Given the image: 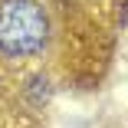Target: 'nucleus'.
Masks as SVG:
<instances>
[{
	"instance_id": "nucleus-1",
	"label": "nucleus",
	"mask_w": 128,
	"mask_h": 128,
	"mask_svg": "<svg viewBox=\"0 0 128 128\" xmlns=\"http://www.w3.org/2000/svg\"><path fill=\"white\" fill-rule=\"evenodd\" d=\"M46 43V13L36 0L0 4V49L7 56H33Z\"/></svg>"
}]
</instances>
